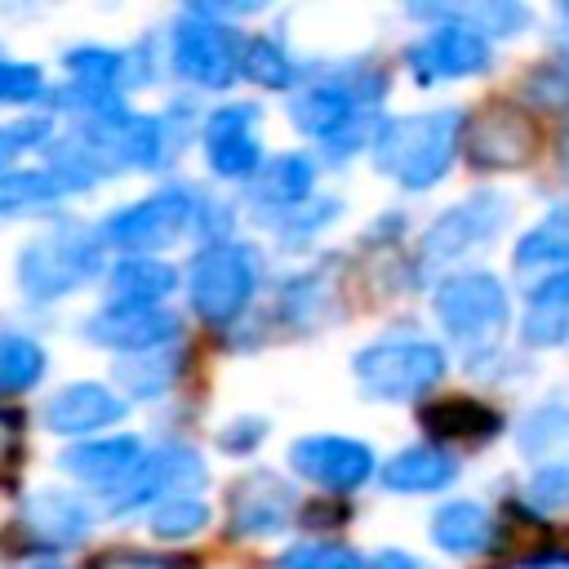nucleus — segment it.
Wrapping results in <instances>:
<instances>
[{
    "instance_id": "obj_1",
    "label": "nucleus",
    "mask_w": 569,
    "mask_h": 569,
    "mask_svg": "<svg viewBox=\"0 0 569 569\" xmlns=\"http://www.w3.org/2000/svg\"><path fill=\"white\" fill-rule=\"evenodd\" d=\"M462 133V116L458 111H418V116H396L373 133V164L396 178L400 187H431L436 178H445V169L453 164L458 138Z\"/></svg>"
},
{
    "instance_id": "obj_2",
    "label": "nucleus",
    "mask_w": 569,
    "mask_h": 569,
    "mask_svg": "<svg viewBox=\"0 0 569 569\" xmlns=\"http://www.w3.org/2000/svg\"><path fill=\"white\" fill-rule=\"evenodd\" d=\"M436 320L453 347L485 356L507 329V293L489 271H462L436 289Z\"/></svg>"
},
{
    "instance_id": "obj_3",
    "label": "nucleus",
    "mask_w": 569,
    "mask_h": 569,
    "mask_svg": "<svg viewBox=\"0 0 569 569\" xmlns=\"http://www.w3.org/2000/svg\"><path fill=\"white\" fill-rule=\"evenodd\" d=\"M102 253L80 227H58L31 240L18 258V284L27 298H62L93 280Z\"/></svg>"
},
{
    "instance_id": "obj_4",
    "label": "nucleus",
    "mask_w": 569,
    "mask_h": 569,
    "mask_svg": "<svg viewBox=\"0 0 569 569\" xmlns=\"http://www.w3.org/2000/svg\"><path fill=\"white\" fill-rule=\"evenodd\" d=\"M356 378L378 400H409L445 378V351L422 338H382L356 356Z\"/></svg>"
},
{
    "instance_id": "obj_5",
    "label": "nucleus",
    "mask_w": 569,
    "mask_h": 569,
    "mask_svg": "<svg viewBox=\"0 0 569 569\" xmlns=\"http://www.w3.org/2000/svg\"><path fill=\"white\" fill-rule=\"evenodd\" d=\"M253 258L244 244H209L191 262V307L209 325H227L253 298Z\"/></svg>"
},
{
    "instance_id": "obj_6",
    "label": "nucleus",
    "mask_w": 569,
    "mask_h": 569,
    "mask_svg": "<svg viewBox=\"0 0 569 569\" xmlns=\"http://www.w3.org/2000/svg\"><path fill=\"white\" fill-rule=\"evenodd\" d=\"M187 227H196V196L182 187H169V191H156L129 209H116L107 218L102 236L116 249H164Z\"/></svg>"
},
{
    "instance_id": "obj_7",
    "label": "nucleus",
    "mask_w": 569,
    "mask_h": 569,
    "mask_svg": "<svg viewBox=\"0 0 569 569\" xmlns=\"http://www.w3.org/2000/svg\"><path fill=\"white\" fill-rule=\"evenodd\" d=\"M507 218V196L498 191H480L467 196L462 204H453L445 218L431 222V231L422 236V262H449L462 258L467 249H476L480 240H489Z\"/></svg>"
},
{
    "instance_id": "obj_8",
    "label": "nucleus",
    "mask_w": 569,
    "mask_h": 569,
    "mask_svg": "<svg viewBox=\"0 0 569 569\" xmlns=\"http://www.w3.org/2000/svg\"><path fill=\"white\" fill-rule=\"evenodd\" d=\"M289 462H293L298 476H307L311 485H325L333 493H347V489H356V485H365L373 476V453L360 440H347V436L293 440Z\"/></svg>"
},
{
    "instance_id": "obj_9",
    "label": "nucleus",
    "mask_w": 569,
    "mask_h": 569,
    "mask_svg": "<svg viewBox=\"0 0 569 569\" xmlns=\"http://www.w3.org/2000/svg\"><path fill=\"white\" fill-rule=\"evenodd\" d=\"M173 67L182 80L204 84V89H222L236 76V44L222 27H209L200 18H182L173 27Z\"/></svg>"
},
{
    "instance_id": "obj_10",
    "label": "nucleus",
    "mask_w": 569,
    "mask_h": 569,
    "mask_svg": "<svg viewBox=\"0 0 569 569\" xmlns=\"http://www.w3.org/2000/svg\"><path fill=\"white\" fill-rule=\"evenodd\" d=\"M405 58L418 71V80H462L489 67V40L471 27L445 22L431 36H422Z\"/></svg>"
},
{
    "instance_id": "obj_11",
    "label": "nucleus",
    "mask_w": 569,
    "mask_h": 569,
    "mask_svg": "<svg viewBox=\"0 0 569 569\" xmlns=\"http://www.w3.org/2000/svg\"><path fill=\"white\" fill-rule=\"evenodd\" d=\"M467 147H471V160L480 169H516V164H525L533 156L538 124L520 107H489L476 120Z\"/></svg>"
},
{
    "instance_id": "obj_12",
    "label": "nucleus",
    "mask_w": 569,
    "mask_h": 569,
    "mask_svg": "<svg viewBox=\"0 0 569 569\" xmlns=\"http://www.w3.org/2000/svg\"><path fill=\"white\" fill-rule=\"evenodd\" d=\"M253 124H258V111L249 102L218 107L204 120V156H209L213 173H222V178H249V173H258L262 151H258V138H253Z\"/></svg>"
},
{
    "instance_id": "obj_13",
    "label": "nucleus",
    "mask_w": 569,
    "mask_h": 569,
    "mask_svg": "<svg viewBox=\"0 0 569 569\" xmlns=\"http://www.w3.org/2000/svg\"><path fill=\"white\" fill-rule=\"evenodd\" d=\"M84 333L93 342L111 347V351H156L160 342H169L178 333V320L160 307H120V302H111L84 325Z\"/></svg>"
},
{
    "instance_id": "obj_14",
    "label": "nucleus",
    "mask_w": 569,
    "mask_h": 569,
    "mask_svg": "<svg viewBox=\"0 0 569 569\" xmlns=\"http://www.w3.org/2000/svg\"><path fill=\"white\" fill-rule=\"evenodd\" d=\"M182 480H200V458L187 453V449H178V445H169V449H160L156 458H138V467L111 489L107 511H111V516L133 511V507L160 498L164 489H178Z\"/></svg>"
},
{
    "instance_id": "obj_15",
    "label": "nucleus",
    "mask_w": 569,
    "mask_h": 569,
    "mask_svg": "<svg viewBox=\"0 0 569 569\" xmlns=\"http://www.w3.org/2000/svg\"><path fill=\"white\" fill-rule=\"evenodd\" d=\"M116 418H124V400H120L116 391H107L102 382H71V387H62V391L49 400V409H44V422H49V431H58V436L98 431V427H107V422H116Z\"/></svg>"
},
{
    "instance_id": "obj_16",
    "label": "nucleus",
    "mask_w": 569,
    "mask_h": 569,
    "mask_svg": "<svg viewBox=\"0 0 569 569\" xmlns=\"http://www.w3.org/2000/svg\"><path fill=\"white\" fill-rule=\"evenodd\" d=\"M289 520V489L276 480V476H244L236 485V498H231V529L240 538H262V533H276L280 525Z\"/></svg>"
},
{
    "instance_id": "obj_17",
    "label": "nucleus",
    "mask_w": 569,
    "mask_h": 569,
    "mask_svg": "<svg viewBox=\"0 0 569 569\" xmlns=\"http://www.w3.org/2000/svg\"><path fill=\"white\" fill-rule=\"evenodd\" d=\"M356 89L351 84H338V80H325V84H311L293 98L289 107V120L311 133V138H333L338 129H347L356 120Z\"/></svg>"
},
{
    "instance_id": "obj_18",
    "label": "nucleus",
    "mask_w": 569,
    "mask_h": 569,
    "mask_svg": "<svg viewBox=\"0 0 569 569\" xmlns=\"http://www.w3.org/2000/svg\"><path fill=\"white\" fill-rule=\"evenodd\" d=\"M142 458V445L138 436H111V440H89V445H76L67 449L62 467L89 485H120Z\"/></svg>"
},
{
    "instance_id": "obj_19",
    "label": "nucleus",
    "mask_w": 569,
    "mask_h": 569,
    "mask_svg": "<svg viewBox=\"0 0 569 569\" xmlns=\"http://www.w3.org/2000/svg\"><path fill=\"white\" fill-rule=\"evenodd\" d=\"M453 476H458V462L445 449H431V445L400 449L382 467V485L396 489V493H431V489H445Z\"/></svg>"
},
{
    "instance_id": "obj_20",
    "label": "nucleus",
    "mask_w": 569,
    "mask_h": 569,
    "mask_svg": "<svg viewBox=\"0 0 569 569\" xmlns=\"http://www.w3.org/2000/svg\"><path fill=\"white\" fill-rule=\"evenodd\" d=\"M173 284L178 276L160 258H124L111 267V302L120 307H156Z\"/></svg>"
},
{
    "instance_id": "obj_21",
    "label": "nucleus",
    "mask_w": 569,
    "mask_h": 569,
    "mask_svg": "<svg viewBox=\"0 0 569 569\" xmlns=\"http://www.w3.org/2000/svg\"><path fill=\"white\" fill-rule=\"evenodd\" d=\"M422 422L449 440H489L498 431V413L485 409L480 400H467V396H449V400H436L422 409Z\"/></svg>"
},
{
    "instance_id": "obj_22",
    "label": "nucleus",
    "mask_w": 569,
    "mask_h": 569,
    "mask_svg": "<svg viewBox=\"0 0 569 569\" xmlns=\"http://www.w3.org/2000/svg\"><path fill=\"white\" fill-rule=\"evenodd\" d=\"M431 538L449 556H471L489 542V516L480 511V502H449L431 516Z\"/></svg>"
},
{
    "instance_id": "obj_23",
    "label": "nucleus",
    "mask_w": 569,
    "mask_h": 569,
    "mask_svg": "<svg viewBox=\"0 0 569 569\" xmlns=\"http://www.w3.org/2000/svg\"><path fill=\"white\" fill-rule=\"evenodd\" d=\"M76 187H84V182H76V178L62 173V169H18V173H4V178H0V213L58 200V196H67V191H76Z\"/></svg>"
},
{
    "instance_id": "obj_24",
    "label": "nucleus",
    "mask_w": 569,
    "mask_h": 569,
    "mask_svg": "<svg viewBox=\"0 0 569 569\" xmlns=\"http://www.w3.org/2000/svg\"><path fill=\"white\" fill-rule=\"evenodd\" d=\"M311 160L289 151V156H276L267 160V169L258 173V196L271 200V204H298L307 191H311Z\"/></svg>"
},
{
    "instance_id": "obj_25",
    "label": "nucleus",
    "mask_w": 569,
    "mask_h": 569,
    "mask_svg": "<svg viewBox=\"0 0 569 569\" xmlns=\"http://www.w3.org/2000/svg\"><path fill=\"white\" fill-rule=\"evenodd\" d=\"M538 262H569V209L547 213L538 227L520 236L516 267H538Z\"/></svg>"
},
{
    "instance_id": "obj_26",
    "label": "nucleus",
    "mask_w": 569,
    "mask_h": 569,
    "mask_svg": "<svg viewBox=\"0 0 569 569\" xmlns=\"http://www.w3.org/2000/svg\"><path fill=\"white\" fill-rule=\"evenodd\" d=\"M44 373V351L22 333H0V396L36 387Z\"/></svg>"
},
{
    "instance_id": "obj_27",
    "label": "nucleus",
    "mask_w": 569,
    "mask_h": 569,
    "mask_svg": "<svg viewBox=\"0 0 569 569\" xmlns=\"http://www.w3.org/2000/svg\"><path fill=\"white\" fill-rule=\"evenodd\" d=\"M27 520H31L36 533H44L53 542H76L80 529H84V516L67 493H36L27 502Z\"/></svg>"
},
{
    "instance_id": "obj_28",
    "label": "nucleus",
    "mask_w": 569,
    "mask_h": 569,
    "mask_svg": "<svg viewBox=\"0 0 569 569\" xmlns=\"http://www.w3.org/2000/svg\"><path fill=\"white\" fill-rule=\"evenodd\" d=\"M258 84H267V89H284V84H293V76H298V67L289 62V53L276 44V40H253L249 49H244V62H240Z\"/></svg>"
},
{
    "instance_id": "obj_29",
    "label": "nucleus",
    "mask_w": 569,
    "mask_h": 569,
    "mask_svg": "<svg viewBox=\"0 0 569 569\" xmlns=\"http://www.w3.org/2000/svg\"><path fill=\"white\" fill-rule=\"evenodd\" d=\"M204 520H209V507H204L200 498H169V502L156 507L151 529H156L160 538H187V533L204 529Z\"/></svg>"
},
{
    "instance_id": "obj_30",
    "label": "nucleus",
    "mask_w": 569,
    "mask_h": 569,
    "mask_svg": "<svg viewBox=\"0 0 569 569\" xmlns=\"http://www.w3.org/2000/svg\"><path fill=\"white\" fill-rule=\"evenodd\" d=\"M67 67L89 89H111V80L124 76V58L111 49H76V53H67Z\"/></svg>"
},
{
    "instance_id": "obj_31",
    "label": "nucleus",
    "mask_w": 569,
    "mask_h": 569,
    "mask_svg": "<svg viewBox=\"0 0 569 569\" xmlns=\"http://www.w3.org/2000/svg\"><path fill=\"white\" fill-rule=\"evenodd\" d=\"M289 569H360V560L347 551V547H333V542H307V547H293L284 556Z\"/></svg>"
},
{
    "instance_id": "obj_32",
    "label": "nucleus",
    "mask_w": 569,
    "mask_h": 569,
    "mask_svg": "<svg viewBox=\"0 0 569 569\" xmlns=\"http://www.w3.org/2000/svg\"><path fill=\"white\" fill-rule=\"evenodd\" d=\"M44 89L40 67L31 62H0V102H27Z\"/></svg>"
},
{
    "instance_id": "obj_33",
    "label": "nucleus",
    "mask_w": 569,
    "mask_h": 569,
    "mask_svg": "<svg viewBox=\"0 0 569 569\" xmlns=\"http://www.w3.org/2000/svg\"><path fill=\"white\" fill-rule=\"evenodd\" d=\"M36 138H44V124H40V120H27V124H9V129H0V169H4L22 147H31Z\"/></svg>"
},
{
    "instance_id": "obj_34",
    "label": "nucleus",
    "mask_w": 569,
    "mask_h": 569,
    "mask_svg": "<svg viewBox=\"0 0 569 569\" xmlns=\"http://www.w3.org/2000/svg\"><path fill=\"white\" fill-rule=\"evenodd\" d=\"M533 493H538L542 502H551V507L569 502V467H565V462H551V467L533 480Z\"/></svg>"
},
{
    "instance_id": "obj_35",
    "label": "nucleus",
    "mask_w": 569,
    "mask_h": 569,
    "mask_svg": "<svg viewBox=\"0 0 569 569\" xmlns=\"http://www.w3.org/2000/svg\"><path fill=\"white\" fill-rule=\"evenodd\" d=\"M533 302H547V307H565V311H569V271L542 280V284L533 289Z\"/></svg>"
},
{
    "instance_id": "obj_36",
    "label": "nucleus",
    "mask_w": 569,
    "mask_h": 569,
    "mask_svg": "<svg viewBox=\"0 0 569 569\" xmlns=\"http://www.w3.org/2000/svg\"><path fill=\"white\" fill-rule=\"evenodd\" d=\"M365 569H422L413 556H405V551H378Z\"/></svg>"
},
{
    "instance_id": "obj_37",
    "label": "nucleus",
    "mask_w": 569,
    "mask_h": 569,
    "mask_svg": "<svg viewBox=\"0 0 569 569\" xmlns=\"http://www.w3.org/2000/svg\"><path fill=\"white\" fill-rule=\"evenodd\" d=\"M13 449H18V418L0 413V467L13 458Z\"/></svg>"
},
{
    "instance_id": "obj_38",
    "label": "nucleus",
    "mask_w": 569,
    "mask_h": 569,
    "mask_svg": "<svg viewBox=\"0 0 569 569\" xmlns=\"http://www.w3.org/2000/svg\"><path fill=\"white\" fill-rule=\"evenodd\" d=\"M258 436H262V422H249V431H222V445L227 449H249Z\"/></svg>"
},
{
    "instance_id": "obj_39",
    "label": "nucleus",
    "mask_w": 569,
    "mask_h": 569,
    "mask_svg": "<svg viewBox=\"0 0 569 569\" xmlns=\"http://www.w3.org/2000/svg\"><path fill=\"white\" fill-rule=\"evenodd\" d=\"M560 160H565V169H569V133H565V147H560Z\"/></svg>"
},
{
    "instance_id": "obj_40",
    "label": "nucleus",
    "mask_w": 569,
    "mask_h": 569,
    "mask_svg": "<svg viewBox=\"0 0 569 569\" xmlns=\"http://www.w3.org/2000/svg\"><path fill=\"white\" fill-rule=\"evenodd\" d=\"M44 569H53V565H44Z\"/></svg>"
}]
</instances>
